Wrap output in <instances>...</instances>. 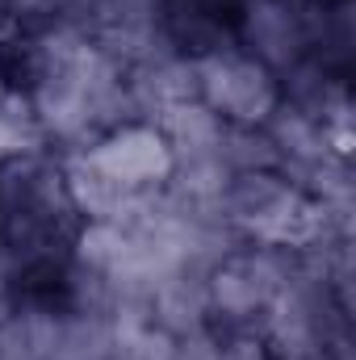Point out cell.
Masks as SVG:
<instances>
[{"label":"cell","mask_w":356,"mask_h":360,"mask_svg":"<svg viewBox=\"0 0 356 360\" xmlns=\"http://www.w3.org/2000/svg\"><path fill=\"white\" fill-rule=\"evenodd\" d=\"M193 101L210 109L227 130H268L285 105V80L276 68L252 51L222 46L205 59H193Z\"/></svg>","instance_id":"7a4b0ae2"},{"label":"cell","mask_w":356,"mask_h":360,"mask_svg":"<svg viewBox=\"0 0 356 360\" xmlns=\"http://www.w3.org/2000/svg\"><path fill=\"white\" fill-rule=\"evenodd\" d=\"M298 272V252L227 239L197 272L205 327L214 331H260L281 293Z\"/></svg>","instance_id":"6da1fadb"}]
</instances>
